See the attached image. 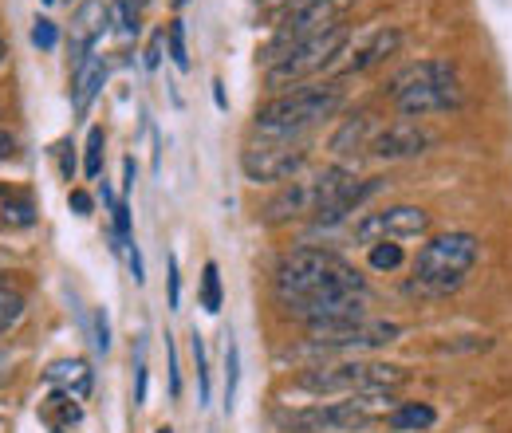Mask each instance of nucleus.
Listing matches in <instances>:
<instances>
[{
    "instance_id": "1",
    "label": "nucleus",
    "mask_w": 512,
    "mask_h": 433,
    "mask_svg": "<svg viewBox=\"0 0 512 433\" xmlns=\"http://www.w3.org/2000/svg\"><path fill=\"white\" fill-rule=\"evenodd\" d=\"M276 296L308 327H335V323L367 319L363 276L323 248H296L280 260Z\"/></svg>"
},
{
    "instance_id": "2",
    "label": "nucleus",
    "mask_w": 512,
    "mask_h": 433,
    "mask_svg": "<svg viewBox=\"0 0 512 433\" xmlns=\"http://www.w3.org/2000/svg\"><path fill=\"white\" fill-rule=\"evenodd\" d=\"M481 241L473 233H442L434 241H426L422 252L414 256V280H410V296H449L465 284V272L477 264Z\"/></svg>"
},
{
    "instance_id": "3",
    "label": "nucleus",
    "mask_w": 512,
    "mask_h": 433,
    "mask_svg": "<svg viewBox=\"0 0 512 433\" xmlns=\"http://www.w3.org/2000/svg\"><path fill=\"white\" fill-rule=\"evenodd\" d=\"M390 99L402 111V119H426V115L461 107V83L449 63L422 60L402 67L390 79Z\"/></svg>"
},
{
    "instance_id": "4",
    "label": "nucleus",
    "mask_w": 512,
    "mask_h": 433,
    "mask_svg": "<svg viewBox=\"0 0 512 433\" xmlns=\"http://www.w3.org/2000/svg\"><path fill=\"white\" fill-rule=\"evenodd\" d=\"M343 87L339 83H323V87H300L292 95H280L272 103H264L256 111V134L260 138H300L304 130L331 119L343 107Z\"/></svg>"
},
{
    "instance_id": "5",
    "label": "nucleus",
    "mask_w": 512,
    "mask_h": 433,
    "mask_svg": "<svg viewBox=\"0 0 512 433\" xmlns=\"http://www.w3.org/2000/svg\"><path fill=\"white\" fill-rule=\"evenodd\" d=\"M410 371L398 363H371V359H351V363H335V367H312L296 378L300 394H394L398 386H406Z\"/></svg>"
},
{
    "instance_id": "6",
    "label": "nucleus",
    "mask_w": 512,
    "mask_h": 433,
    "mask_svg": "<svg viewBox=\"0 0 512 433\" xmlns=\"http://www.w3.org/2000/svg\"><path fill=\"white\" fill-rule=\"evenodd\" d=\"M394 406H398L394 394H351L343 402H320V406L296 410L284 418V426L304 433H363L375 422H386Z\"/></svg>"
},
{
    "instance_id": "7",
    "label": "nucleus",
    "mask_w": 512,
    "mask_h": 433,
    "mask_svg": "<svg viewBox=\"0 0 512 433\" xmlns=\"http://www.w3.org/2000/svg\"><path fill=\"white\" fill-rule=\"evenodd\" d=\"M351 182H355V174L343 170V166H327V170L312 174V178H300V182L284 186L264 205V221L268 225H284V221H300V217H312L316 221Z\"/></svg>"
},
{
    "instance_id": "8",
    "label": "nucleus",
    "mask_w": 512,
    "mask_h": 433,
    "mask_svg": "<svg viewBox=\"0 0 512 433\" xmlns=\"http://www.w3.org/2000/svg\"><path fill=\"white\" fill-rule=\"evenodd\" d=\"M343 48H347V28L335 24V28H327L320 36L296 44L292 52H284L280 60L272 63L268 67V87H296V83L312 79L316 71H323V67H331V63L339 60Z\"/></svg>"
},
{
    "instance_id": "9",
    "label": "nucleus",
    "mask_w": 512,
    "mask_h": 433,
    "mask_svg": "<svg viewBox=\"0 0 512 433\" xmlns=\"http://www.w3.org/2000/svg\"><path fill=\"white\" fill-rule=\"evenodd\" d=\"M304 162H308V150L296 138H260V142H249L241 154V170L256 186L296 178L304 170Z\"/></svg>"
},
{
    "instance_id": "10",
    "label": "nucleus",
    "mask_w": 512,
    "mask_h": 433,
    "mask_svg": "<svg viewBox=\"0 0 512 433\" xmlns=\"http://www.w3.org/2000/svg\"><path fill=\"white\" fill-rule=\"evenodd\" d=\"M351 4H359V0H312L308 8L292 12V16H288V24L280 28V36H276V40H272V48H268V60L276 63L284 52H292L296 44H304V40L320 36V32H327V28H335V20H339Z\"/></svg>"
},
{
    "instance_id": "11",
    "label": "nucleus",
    "mask_w": 512,
    "mask_h": 433,
    "mask_svg": "<svg viewBox=\"0 0 512 433\" xmlns=\"http://www.w3.org/2000/svg\"><path fill=\"white\" fill-rule=\"evenodd\" d=\"M430 229V213L418 205H390L379 213H367L355 225L359 245H379V241H402V237H422Z\"/></svg>"
},
{
    "instance_id": "12",
    "label": "nucleus",
    "mask_w": 512,
    "mask_h": 433,
    "mask_svg": "<svg viewBox=\"0 0 512 433\" xmlns=\"http://www.w3.org/2000/svg\"><path fill=\"white\" fill-rule=\"evenodd\" d=\"M402 335L398 323L386 319H355V323H335V327H312V343L323 351H363V347H386Z\"/></svg>"
},
{
    "instance_id": "13",
    "label": "nucleus",
    "mask_w": 512,
    "mask_h": 433,
    "mask_svg": "<svg viewBox=\"0 0 512 433\" xmlns=\"http://www.w3.org/2000/svg\"><path fill=\"white\" fill-rule=\"evenodd\" d=\"M111 28V4L103 0H83L71 16V63H79L91 56L95 40H103V32Z\"/></svg>"
},
{
    "instance_id": "14",
    "label": "nucleus",
    "mask_w": 512,
    "mask_h": 433,
    "mask_svg": "<svg viewBox=\"0 0 512 433\" xmlns=\"http://www.w3.org/2000/svg\"><path fill=\"white\" fill-rule=\"evenodd\" d=\"M430 142H434V138H430L422 126L410 123V119H402V123L386 126L383 134L371 142V154L383 158V162H402V158H418V154H426Z\"/></svg>"
},
{
    "instance_id": "15",
    "label": "nucleus",
    "mask_w": 512,
    "mask_h": 433,
    "mask_svg": "<svg viewBox=\"0 0 512 433\" xmlns=\"http://www.w3.org/2000/svg\"><path fill=\"white\" fill-rule=\"evenodd\" d=\"M383 189V178H367V182H351V186L343 189L327 209H323L320 217H316V229H331V225H339L343 217H351L371 193H379Z\"/></svg>"
},
{
    "instance_id": "16",
    "label": "nucleus",
    "mask_w": 512,
    "mask_h": 433,
    "mask_svg": "<svg viewBox=\"0 0 512 433\" xmlns=\"http://www.w3.org/2000/svg\"><path fill=\"white\" fill-rule=\"evenodd\" d=\"M398 48H402V32H398V28H383V32H375V36H371V44H367V48H359V52H355V60L343 63V71H347V75H363V71L379 67L386 56H394Z\"/></svg>"
},
{
    "instance_id": "17",
    "label": "nucleus",
    "mask_w": 512,
    "mask_h": 433,
    "mask_svg": "<svg viewBox=\"0 0 512 433\" xmlns=\"http://www.w3.org/2000/svg\"><path fill=\"white\" fill-rule=\"evenodd\" d=\"M103 83H107V63L99 60V56H87V60L75 67V83H71V103H75V111H87Z\"/></svg>"
},
{
    "instance_id": "18",
    "label": "nucleus",
    "mask_w": 512,
    "mask_h": 433,
    "mask_svg": "<svg viewBox=\"0 0 512 433\" xmlns=\"http://www.w3.org/2000/svg\"><path fill=\"white\" fill-rule=\"evenodd\" d=\"M40 422L52 433H71V426L83 422V410H79V398H71L64 390H56L52 398H44L40 406Z\"/></svg>"
},
{
    "instance_id": "19",
    "label": "nucleus",
    "mask_w": 512,
    "mask_h": 433,
    "mask_svg": "<svg viewBox=\"0 0 512 433\" xmlns=\"http://www.w3.org/2000/svg\"><path fill=\"white\" fill-rule=\"evenodd\" d=\"M48 382L60 386L71 398H87L91 394V367L83 359H60L48 367Z\"/></svg>"
},
{
    "instance_id": "20",
    "label": "nucleus",
    "mask_w": 512,
    "mask_h": 433,
    "mask_svg": "<svg viewBox=\"0 0 512 433\" xmlns=\"http://www.w3.org/2000/svg\"><path fill=\"white\" fill-rule=\"evenodd\" d=\"M438 422V410L430 402H398L394 414L386 418V426L398 433H418V430H434Z\"/></svg>"
},
{
    "instance_id": "21",
    "label": "nucleus",
    "mask_w": 512,
    "mask_h": 433,
    "mask_svg": "<svg viewBox=\"0 0 512 433\" xmlns=\"http://www.w3.org/2000/svg\"><path fill=\"white\" fill-rule=\"evenodd\" d=\"M367 134H371V115H367V111H359L355 119H347V123L335 130L331 150H335V154H355V150H363V146H367Z\"/></svg>"
},
{
    "instance_id": "22",
    "label": "nucleus",
    "mask_w": 512,
    "mask_h": 433,
    "mask_svg": "<svg viewBox=\"0 0 512 433\" xmlns=\"http://www.w3.org/2000/svg\"><path fill=\"white\" fill-rule=\"evenodd\" d=\"M36 221V205L20 193H8V201L0 205V225L4 229H28Z\"/></svg>"
},
{
    "instance_id": "23",
    "label": "nucleus",
    "mask_w": 512,
    "mask_h": 433,
    "mask_svg": "<svg viewBox=\"0 0 512 433\" xmlns=\"http://www.w3.org/2000/svg\"><path fill=\"white\" fill-rule=\"evenodd\" d=\"M201 308L209 311V315L221 311V272H217L213 260L201 268Z\"/></svg>"
},
{
    "instance_id": "24",
    "label": "nucleus",
    "mask_w": 512,
    "mask_h": 433,
    "mask_svg": "<svg viewBox=\"0 0 512 433\" xmlns=\"http://www.w3.org/2000/svg\"><path fill=\"white\" fill-rule=\"evenodd\" d=\"M166 44H170V60L178 71H190V52H186V24L182 20H170L166 24Z\"/></svg>"
},
{
    "instance_id": "25",
    "label": "nucleus",
    "mask_w": 512,
    "mask_h": 433,
    "mask_svg": "<svg viewBox=\"0 0 512 433\" xmlns=\"http://www.w3.org/2000/svg\"><path fill=\"white\" fill-rule=\"evenodd\" d=\"M402 260H406V256H402V245H394V241L371 245V268H375V272H394Z\"/></svg>"
},
{
    "instance_id": "26",
    "label": "nucleus",
    "mask_w": 512,
    "mask_h": 433,
    "mask_svg": "<svg viewBox=\"0 0 512 433\" xmlns=\"http://www.w3.org/2000/svg\"><path fill=\"white\" fill-rule=\"evenodd\" d=\"M20 311H24V296H20L16 288L0 284V331H8V327L20 319Z\"/></svg>"
},
{
    "instance_id": "27",
    "label": "nucleus",
    "mask_w": 512,
    "mask_h": 433,
    "mask_svg": "<svg viewBox=\"0 0 512 433\" xmlns=\"http://www.w3.org/2000/svg\"><path fill=\"white\" fill-rule=\"evenodd\" d=\"M103 146H107V138H103V130L95 126V130L87 134V162H83L87 178H103Z\"/></svg>"
},
{
    "instance_id": "28",
    "label": "nucleus",
    "mask_w": 512,
    "mask_h": 433,
    "mask_svg": "<svg viewBox=\"0 0 512 433\" xmlns=\"http://www.w3.org/2000/svg\"><path fill=\"white\" fill-rule=\"evenodd\" d=\"M111 20H115V28H119L123 36H138V8H134L130 0H115V4H111Z\"/></svg>"
},
{
    "instance_id": "29",
    "label": "nucleus",
    "mask_w": 512,
    "mask_h": 433,
    "mask_svg": "<svg viewBox=\"0 0 512 433\" xmlns=\"http://www.w3.org/2000/svg\"><path fill=\"white\" fill-rule=\"evenodd\" d=\"M237 367H241V355H237V343L225 347V410H233V398H237Z\"/></svg>"
},
{
    "instance_id": "30",
    "label": "nucleus",
    "mask_w": 512,
    "mask_h": 433,
    "mask_svg": "<svg viewBox=\"0 0 512 433\" xmlns=\"http://www.w3.org/2000/svg\"><path fill=\"white\" fill-rule=\"evenodd\" d=\"M32 44L44 48V52H52V48L60 44V28H56L52 20H36V28H32Z\"/></svg>"
},
{
    "instance_id": "31",
    "label": "nucleus",
    "mask_w": 512,
    "mask_h": 433,
    "mask_svg": "<svg viewBox=\"0 0 512 433\" xmlns=\"http://www.w3.org/2000/svg\"><path fill=\"white\" fill-rule=\"evenodd\" d=\"M193 363H197V382H201V402L209 398V371H205V347L201 335H193Z\"/></svg>"
},
{
    "instance_id": "32",
    "label": "nucleus",
    "mask_w": 512,
    "mask_h": 433,
    "mask_svg": "<svg viewBox=\"0 0 512 433\" xmlns=\"http://www.w3.org/2000/svg\"><path fill=\"white\" fill-rule=\"evenodd\" d=\"M95 347L107 355L111 351V323H107V311H95Z\"/></svg>"
},
{
    "instance_id": "33",
    "label": "nucleus",
    "mask_w": 512,
    "mask_h": 433,
    "mask_svg": "<svg viewBox=\"0 0 512 433\" xmlns=\"http://www.w3.org/2000/svg\"><path fill=\"white\" fill-rule=\"evenodd\" d=\"M162 48H166V28L154 32V40H150V48H146V67H150V71L162 63Z\"/></svg>"
},
{
    "instance_id": "34",
    "label": "nucleus",
    "mask_w": 512,
    "mask_h": 433,
    "mask_svg": "<svg viewBox=\"0 0 512 433\" xmlns=\"http://www.w3.org/2000/svg\"><path fill=\"white\" fill-rule=\"evenodd\" d=\"M166 355H170V390H174V398H178V394H182V374H178V355H174L170 335H166Z\"/></svg>"
},
{
    "instance_id": "35",
    "label": "nucleus",
    "mask_w": 512,
    "mask_h": 433,
    "mask_svg": "<svg viewBox=\"0 0 512 433\" xmlns=\"http://www.w3.org/2000/svg\"><path fill=\"white\" fill-rule=\"evenodd\" d=\"M178 292H182V276H178V260L170 256V308H178Z\"/></svg>"
},
{
    "instance_id": "36",
    "label": "nucleus",
    "mask_w": 512,
    "mask_h": 433,
    "mask_svg": "<svg viewBox=\"0 0 512 433\" xmlns=\"http://www.w3.org/2000/svg\"><path fill=\"white\" fill-rule=\"evenodd\" d=\"M16 134H8V130H0V162H8V158H16Z\"/></svg>"
},
{
    "instance_id": "37",
    "label": "nucleus",
    "mask_w": 512,
    "mask_h": 433,
    "mask_svg": "<svg viewBox=\"0 0 512 433\" xmlns=\"http://www.w3.org/2000/svg\"><path fill=\"white\" fill-rule=\"evenodd\" d=\"M71 209H75L79 217H87V213H91V197H87L83 189H71Z\"/></svg>"
},
{
    "instance_id": "38",
    "label": "nucleus",
    "mask_w": 512,
    "mask_h": 433,
    "mask_svg": "<svg viewBox=\"0 0 512 433\" xmlns=\"http://www.w3.org/2000/svg\"><path fill=\"white\" fill-rule=\"evenodd\" d=\"M130 272H134V280L142 284L146 276H142V256H138V248H134V241H130Z\"/></svg>"
},
{
    "instance_id": "39",
    "label": "nucleus",
    "mask_w": 512,
    "mask_h": 433,
    "mask_svg": "<svg viewBox=\"0 0 512 433\" xmlns=\"http://www.w3.org/2000/svg\"><path fill=\"white\" fill-rule=\"evenodd\" d=\"M284 4H288V8H292V12H300V8H308V4H312V0H284Z\"/></svg>"
},
{
    "instance_id": "40",
    "label": "nucleus",
    "mask_w": 512,
    "mask_h": 433,
    "mask_svg": "<svg viewBox=\"0 0 512 433\" xmlns=\"http://www.w3.org/2000/svg\"><path fill=\"white\" fill-rule=\"evenodd\" d=\"M130 4H134V8H142V4H150V0H130Z\"/></svg>"
},
{
    "instance_id": "41",
    "label": "nucleus",
    "mask_w": 512,
    "mask_h": 433,
    "mask_svg": "<svg viewBox=\"0 0 512 433\" xmlns=\"http://www.w3.org/2000/svg\"><path fill=\"white\" fill-rule=\"evenodd\" d=\"M158 433H174V430H170V426H162V430H158Z\"/></svg>"
},
{
    "instance_id": "42",
    "label": "nucleus",
    "mask_w": 512,
    "mask_h": 433,
    "mask_svg": "<svg viewBox=\"0 0 512 433\" xmlns=\"http://www.w3.org/2000/svg\"><path fill=\"white\" fill-rule=\"evenodd\" d=\"M174 4H190V0H174Z\"/></svg>"
},
{
    "instance_id": "43",
    "label": "nucleus",
    "mask_w": 512,
    "mask_h": 433,
    "mask_svg": "<svg viewBox=\"0 0 512 433\" xmlns=\"http://www.w3.org/2000/svg\"><path fill=\"white\" fill-rule=\"evenodd\" d=\"M0 60H4V44H0Z\"/></svg>"
},
{
    "instance_id": "44",
    "label": "nucleus",
    "mask_w": 512,
    "mask_h": 433,
    "mask_svg": "<svg viewBox=\"0 0 512 433\" xmlns=\"http://www.w3.org/2000/svg\"><path fill=\"white\" fill-rule=\"evenodd\" d=\"M256 4H272V0H256Z\"/></svg>"
},
{
    "instance_id": "45",
    "label": "nucleus",
    "mask_w": 512,
    "mask_h": 433,
    "mask_svg": "<svg viewBox=\"0 0 512 433\" xmlns=\"http://www.w3.org/2000/svg\"><path fill=\"white\" fill-rule=\"evenodd\" d=\"M44 4H56V0H44Z\"/></svg>"
},
{
    "instance_id": "46",
    "label": "nucleus",
    "mask_w": 512,
    "mask_h": 433,
    "mask_svg": "<svg viewBox=\"0 0 512 433\" xmlns=\"http://www.w3.org/2000/svg\"><path fill=\"white\" fill-rule=\"evenodd\" d=\"M0 359H4V351H0Z\"/></svg>"
}]
</instances>
